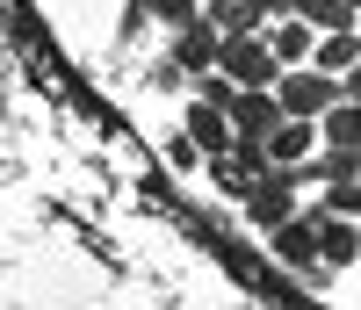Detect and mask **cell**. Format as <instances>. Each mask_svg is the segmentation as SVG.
<instances>
[{
  "label": "cell",
  "instance_id": "15",
  "mask_svg": "<svg viewBox=\"0 0 361 310\" xmlns=\"http://www.w3.org/2000/svg\"><path fill=\"white\" fill-rule=\"evenodd\" d=\"M202 22L224 29V37H238V29H253V8L246 0H202Z\"/></svg>",
  "mask_w": 361,
  "mask_h": 310
},
{
  "label": "cell",
  "instance_id": "11",
  "mask_svg": "<svg viewBox=\"0 0 361 310\" xmlns=\"http://www.w3.org/2000/svg\"><path fill=\"white\" fill-rule=\"evenodd\" d=\"M318 144H340V151H361V101H333L318 116Z\"/></svg>",
  "mask_w": 361,
  "mask_h": 310
},
{
  "label": "cell",
  "instance_id": "9",
  "mask_svg": "<svg viewBox=\"0 0 361 310\" xmlns=\"http://www.w3.org/2000/svg\"><path fill=\"white\" fill-rule=\"evenodd\" d=\"M267 44H275L282 66H311V51H318V29L304 15H289V22H267Z\"/></svg>",
  "mask_w": 361,
  "mask_h": 310
},
{
  "label": "cell",
  "instance_id": "17",
  "mask_svg": "<svg viewBox=\"0 0 361 310\" xmlns=\"http://www.w3.org/2000/svg\"><path fill=\"white\" fill-rule=\"evenodd\" d=\"M318 209H333V216H361V180H333V188L318 195Z\"/></svg>",
  "mask_w": 361,
  "mask_h": 310
},
{
  "label": "cell",
  "instance_id": "7",
  "mask_svg": "<svg viewBox=\"0 0 361 310\" xmlns=\"http://www.w3.org/2000/svg\"><path fill=\"white\" fill-rule=\"evenodd\" d=\"M282 123V94L275 87H238V101H231V130L238 137H267Z\"/></svg>",
  "mask_w": 361,
  "mask_h": 310
},
{
  "label": "cell",
  "instance_id": "4",
  "mask_svg": "<svg viewBox=\"0 0 361 310\" xmlns=\"http://www.w3.org/2000/svg\"><path fill=\"white\" fill-rule=\"evenodd\" d=\"M217 58H224V29H209V22H188V29H173V66L202 80V73H217Z\"/></svg>",
  "mask_w": 361,
  "mask_h": 310
},
{
  "label": "cell",
  "instance_id": "20",
  "mask_svg": "<svg viewBox=\"0 0 361 310\" xmlns=\"http://www.w3.org/2000/svg\"><path fill=\"white\" fill-rule=\"evenodd\" d=\"M347 8H361V0H347Z\"/></svg>",
  "mask_w": 361,
  "mask_h": 310
},
{
  "label": "cell",
  "instance_id": "6",
  "mask_svg": "<svg viewBox=\"0 0 361 310\" xmlns=\"http://www.w3.org/2000/svg\"><path fill=\"white\" fill-rule=\"evenodd\" d=\"M267 245H275V260L296 267V274H318V267H325V260H318V224H311V216H289L282 231H267Z\"/></svg>",
  "mask_w": 361,
  "mask_h": 310
},
{
  "label": "cell",
  "instance_id": "2",
  "mask_svg": "<svg viewBox=\"0 0 361 310\" xmlns=\"http://www.w3.org/2000/svg\"><path fill=\"white\" fill-rule=\"evenodd\" d=\"M296 180H304V166H267L253 188H246V216H253L260 231H282L289 216H304V209H296Z\"/></svg>",
  "mask_w": 361,
  "mask_h": 310
},
{
  "label": "cell",
  "instance_id": "1",
  "mask_svg": "<svg viewBox=\"0 0 361 310\" xmlns=\"http://www.w3.org/2000/svg\"><path fill=\"white\" fill-rule=\"evenodd\" d=\"M217 73H224V80H238V87H275L289 66L275 58L267 29H238V37H224V58H217Z\"/></svg>",
  "mask_w": 361,
  "mask_h": 310
},
{
  "label": "cell",
  "instance_id": "18",
  "mask_svg": "<svg viewBox=\"0 0 361 310\" xmlns=\"http://www.w3.org/2000/svg\"><path fill=\"white\" fill-rule=\"evenodd\" d=\"M246 8H253V29H267V22H289L296 0H246Z\"/></svg>",
  "mask_w": 361,
  "mask_h": 310
},
{
  "label": "cell",
  "instance_id": "3",
  "mask_svg": "<svg viewBox=\"0 0 361 310\" xmlns=\"http://www.w3.org/2000/svg\"><path fill=\"white\" fill-rule=\"evenodd\" d=\"M275 94H282V116H325V108H333L340 101V80L333 73H318V66H289L282 80H275Z\"/></svg>",
  "mask_w": 361,
  "mask_h": 310
},
{
  "label": "cell",
  "instance_id": "8",
  "mask_svg": "<svg viewBox=\"0 0 361 310\" xmlns=\"http://www.w3.org/2000/svg\"><path fill=\"white\" fill-rule=\"evenodd\" d=\"M311 151H318V123L311 116H282L275 130H267V159L275 166H304Z\"/></svg>",
  "mask_w": 361,
  "mask_h": 310
},
{
  "label": "cell",
  "instance_id": "14",
  "mask_svg": "<svg viewBox=\"0 0 361 310\" xmlns=\"http://www.w3.org/2000/svg\"><path fill=\"white\" fill-rule=\"evenodd\" d=\"M137 15L166 22V29H188V22H202V0H137Z\"/></svg>",
  "mask_w": 361,
  "mask_h": 310
},
{
  "label": "cell",
  "instance_id": "13",
  "mask_svg": "<svg viewBox=\"0 0 361 310\" xmlns=\"http://www.w3.org/2000/svg\"><path fill=\"white\" fill-rule=\"evenodd\" d=\"M296 15H304L318 37H325V29H354V15H361V8H347V0H296Z\"/></svg>",
  "mask_w": 361,
  "mask_h": 310
},
{
  "label": "cell",
  "instance_id": "12",
  "mask_svg": "<svg viewBox=\"0 0 361 310\" xmlns=\"http://www.w3.org/2000/svg\"><path fill=\"white\" fill-rule=\"evenodd\" d=\"M311 66L340 80L347 66H361V37H354V29H325V37H318V51H311Z\"/></svg>",
  "mask_w": 361,
  "mask_h": 310
},
{
  "label": "cell",
  "instance_id": "10",
  "mask_svg": "<svg viewBox=\"0 0 361 310\" xmlns=\"http://www.w3.org/2000/svg\"><path fill=\"white\" fill-rule=\"evenodd\" d=\"M188 137H195L202 151H217V159H224V151L238 144V130H231V116H224V108H209V101H195V108H188Z\"/></svg>",
  "mask_w": 361,
  "mask_h": 310
},
{
  "label": "cell",
  "instance_id": "5",
  "mask_svg": "<svg viewBox=\"0 0 361 310\" xmlns=\"http://www.w3.org/2000/svg\"><path fill=\"white\" fill-rule=\"evenodd\" d=\"M311 224H318V260H325V267H354V260H361V216L311 209Z\"/></svg>",
  "mask_w": 361,
  "mask_h": 310
},
{
  "label": "cell",
  "instance_id": "19",
  "mask_svg": "<svg viewBox=\"0 0 361 310\" xmlns=\"http://www.w3.org/2000/svg\"><path fill=\"white\" fill-rule=\"evenodd\" d=\"M340 101H361V66H347V73H340Z\"/></svg>",
  "mask_w": 361,
  "mask_h": 310
},
{
  "label": "cell",
  "instance_id": "16",
  "mask_svg": "<svg viewBox=\"0 0 361 310\" xmlns=\"http://www.w3.org/2000/svg\"><path fill=\"white\" fill-rule=\"evenodd\" d=\"M195 101H209V108H224V116H231V101H238V80H224V73H202V80H195Z\"/></svg>",
  "mask_w": 361,
  "mask_h": 310
}]
</instances>
